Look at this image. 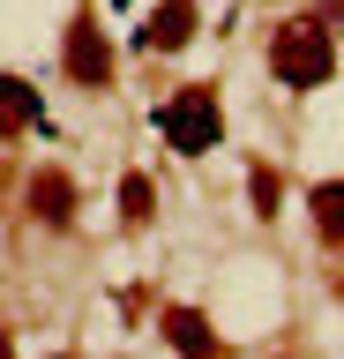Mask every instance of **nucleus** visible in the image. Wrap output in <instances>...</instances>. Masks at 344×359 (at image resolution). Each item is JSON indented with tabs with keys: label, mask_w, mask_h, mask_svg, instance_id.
<instances>
[{
	"label": "nucleus",
	"mask_w": 344,
	"mask_h": 359,
	"mask_svg": "<svg viewBox=\"0 0 344 359\" xmlns=\"http://www.w3.org/2000/svg\"><path fill=\"white\" fill-rule=\"evenodd\" d=\"M270 75L292 90H315L337 75V45H329V22L322 15H292L270 30Z\"/></svg>",
	"instance_id": "f257e3e1"
},
{
	"label": "nucleus",
	"mask_w": 344,
	"mask_h": 359,
	"mask_svg": "<svg viewBox=\"0 0 344 359\" xmlns=\"http://www.w3.org/2000/svg\"><path fill=\"white\" fill-rule=\"evenodd\" d=\"M158 135L172 142L180 157H202V150H217V135H225V112H217V90H172L158 105Z\"/></svg>",
	"instance_id": "f03ea898"
},
{
	"label": "nucleus",
	"mask_w": 344,
	"mask_h": 359,
	"mask_svg": "<svg viewBox=\"0 0 344 359\" xmlns=\"http://www.w3.org/2000/svg\"><path fill=\"white\" fill-rule=\"evenodd\" d=\"M60 67H68V83H83V90H105V83H113V45H105V30H97V15H90V8L68 22Z\"/></svg>",
	"instance_id": "7ed1b4c3"
},
{
	"label": "nucleus",
	"mask_w": 344,
	"mask_h": 359,
	"mask_svg": "<svg viewBox=\"0 0 344 359\" xmlns=\"http://www.w3.org/2000/svg\"><path fill=\"white\" fill-rule=\"evenodd\" d=\"M195 38V0H158V15L142 22V53H180V45Z\"/></svg>",
	"instance_id": "20e7f679"
},
{
	"label": "nucleus",
	"mask_w": 344,
	"mask_h": 359,
	"mask_svg": "<svg viewBox=\"0 0 344 359\" xmlns=\"http://www.w3.org/2000/svg\"><path fill=\"white\" fill-rule=\"evenodd\" d=\"M23 128H46L38 90H30L23 75H0V135H23Z\"/></svg>",
	"instance_id": "39448f33"
},
{
	"label": "nucleus",
	"mask_w": 344,
	"mask_h": 359,
	"mask_svg": "<svg viewBox=\"0 0 344 359\" xmlns=\"http://www.w3.org/2000/svg\"><path fill=\"white\" fill-rule=\"evenodd\" d=\"M30 210H38L46 224H68L75 217V180L68 172H38L30 180Z\"/></svg>",
	"instance_id": "423d86ee"
},
{
	"label": "nucleus",
	"mask_w": 344,
	"mask_h": 359,
	"mask_svg": "<svg viewBox=\"0 0 344 359\" xmlns=\"http://www.w3.org/2000/svg\"><path fill=\"white\" fill-rule=\"evenodd\" d=\"M165 337H172L187 359H209V352H217V337H209V322L195 307H165Z\"/></svg>",
	"instance_id": "0eeeda50"
},
{
	"label": "nucleus",
	"mask_w": 344,
	"mask_h": 359,
	"mask_svg": "<svg viewBox=\"0 0 344 359\" xmlns=\"http://www.w3.org/2000/svg\"><path fill=\"white\" fill-rule=\"evenodd\" d=\"M307 210H315V232H322V240H344V180H322L315 195H307Z\"/></svg>",
	"instance_id": "6e6552de"
},
{
	"label": "nucleus",
	"mask_w": 344,
	"mask_h": 359,
	"mask_svg": "<svg viewBox=\"0 0 344 359\" xmlns=\"http://www.w3.org/2000/svg\"><path fill=\"white\" fill-rule=\"evenodd\" d=\"M120 210H128V217H135V224L150 217V180H142V172L128 180V187H120Z\"/></svg>",
	"instance_id": "1a4fd4ad"
},
{
	"label": "nucleus",
	"mask_w": 344,
	"mask_h": 359,
	"mask_svg": "<svg viewBox=\"0 0 344 359\" xmlns=\"http://www.w3.org/2000/svg\"><path fill=\"white\" fill-rule=\"evenodd\" d=\"M254 210H262V217L277 210V172H270V165H254Z\"/></svg>",
	"instance_id": "9d476101"
},
{
	"label": "nucleus",
	"mask_w": 344,
	"mask_h": 359,
	"mask_svg": "<svg viewBox=\"0 0 344 359\" xmlns=\"http://www.w3.org/2000/svg\"><path fill=\"white\" fill-rule=\"evenodd\" d=\"M0 359H15V352H8V337H0Z\"/></svg>",
	"instance_id": "9b49d317"
}]
</instances>
